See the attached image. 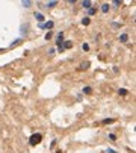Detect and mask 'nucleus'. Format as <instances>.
Here are the masks:
<instances>
[{
    "label": "nucleus",
    "mask_w": 136,
    "mask_h": 153,
    "mask_svg": "<svg viewBox=\"0 0 136 153\" xmlns=\"http://www.w3.org/2000/svg\"><path fill=\"white\" fill-rule=\"evenodd\" d=\"M114 121H115L114 118H104L101 123H103V124H109V123H114Z\"/></svg>",
    "instance_id": "obj_16"
},
{
    "label": "nucleus",
    "mask_w": 136,
    "mask_h": 153,
    "mask_svg": "<svg viewBox=\"0 0 136 153\" xmlns=\"http://www.w3.org/2000/svg\"><path fill=\"white\" fill-rule=\"evenodd\" d=\"M20 41H21V38H18V40H15V41H14V43H12L11 46H12V47H14V46H17V44H18Z\"/></svg>",
    "instance_id": "obj_17"
},
{
    "label": "nucleus",
    "mask_w": 136,
    "mask_h": 153,
    "mask_svg": "<svg viewBox=\"0 0 136 153\" xmlns=\"http://www.w3.org/2000/svg\"><path fill=\"white\" fill-rule=\"evenodd\" d=\"M62 43H64V32H59L58 36H56V44H58V52H64V47H62Z\"/></svg>",
    "instance_id": "obj_2"
},
{
    "label": "nucleus",
    "mask_w": 136,
    "mask_h": 153,
    "mask_svg": "<svg viewBox=\"0 0 136 153\" xmlns=\"http://www.w3.org/2000/svg\"><path fill=\"white\" fill-rule=\"evenodd\" d=\"M35 18L38 20V21H41V23H43L46 18H44V15L43 14H39V12H35Z\"/></svg>",
    "instance_id": "obj_8"
},
{
    "label": "nucleus",
    "mask_w": 136,
    "mask_h": 153,
    "mask_svg": "<svg viewBox=\"0 0 136 153\" xmlns=\"http://www.w3.org/2000/svg\"><path fill=\"white\" fill-rule=\"evenodd\" d=\"M21 5H23L24 8H30V6H32V2H29V0H24V2H21Z\"/></svg>",
    "instance_id": "obj_13"
},
{
    "label": "nucleus",
    "mask_w": 136,
    "mask_h": 153,
    "mask_svg": "<svg viewBox=\"0 0 136 153\" xmlns=\"http://www.w3.org/2000/svg\"><path fill=\"white\" fill-rule=\"evenodd\" d=\"M62 47H64V50L71 49V47H73V43H71V41H64V43H62Z\"/></svg>",
    "instance_id": "obj_5"
},
{
    "label": "nucleus",
    "mask_w": 136,
    "mask_h": 153,
    "mask_svg": "<svg viewBox=\"0 0 136 153\" xmlns=\"http://www.w3.org/2000/svg\"><path fill=\"white\" fill-rule=\"evenodd\" d=\"M127 93H129V91L126 90V88H119V90H118V94H119V96H127Z\"/></svg>",
    "instance_id": "obj_11"
},
{
    "label": "nucleus",
    "mask_w": 136,
    "mask_h": 153,
    "mask_svg": "<svg viewBox=\"0 0 136 153\" xmlns=\"http://www.w3.org/2000/svg\"><path fill=\"white\" fill-rule=\"evenodd\" d=\"M54 26V23L53 21H47V23H39V28L41 29H51Z\"/></svg>",
    "instance_id": "obj_3"
},
{
    "label": "nucleus",
    "mask_w": 136,
    "mask_h": 153,
    "mask_svg": "<svg viewBox=\"0 0 136 153\" xmlns=\"http://www.w3.org/2000/svg\"><path fill=\"white\" fill-rule=\"evenodd\" d=\"M89 23H91L89 17H83V18H82V24H83V26H88Z\"/></svg>",
    "instance_id": "obj_10"
},
{
    "label": "nucleus",
    "mask_w": 136,
    "mask_h": 153,
    "mask_svg": "<svg viewBox=\"0 0 136 153\" xmlns=\"http://www.w3.org/2000/svg\"><path fill=\"white\" fill-rule=\"evenodd\" d=\"M56 5H58V2H54V0L53 2H47V8H54Z\"/></svg>",
    "instance_id": "obj_15"
},
{
    "label": "nucleus",
    "mask_w": 136,
    "mask_h": 153,
    "mask_svg": "<svg viewBox=\"0 0 136 153\" xmlns=\"http://www.w3.org/2000/svg\"><path fill=\"white\" fill-rule=\"evenodd\" d=\"M82 6H83L85 9H89V8L92 6V3L89 2V0H83V2H82Z\"/></svg>",
    "instance_id": "obj_7"
},
{
    "label": "nucleus",
    "mask_w": 136,
    "mask_h": 153,
    "mask_svg": "<svg viewBox=\"0 0 136 153\" xmlns=\"http://www.w3.org/2000/svg\"><path fill=\"white\" fill-rule=\"evenodd\" d=\"M83 93H85V94H91V93H92V88H91V86H85V88H83Z\"/></svg>",
    "instance_id": "obj_14"
},
{
    "label": "nucleus",
    "mask_w": 136,
    "mask_h": 153,
    "mask_svg": "<svg viewBox=\"0 0 136 153\" xmlns=\"http://www.w3.org/2000/svg\"><path fill=\"white\" fill-rule=\"evenodd\" d=\"M58 153H62V152H61V150H59V152H58Z\"/></svg>",
    "instance_id": "obj_23"
},
{
    "label": "nucleus",
    "mask_w": 136,
    "mask_h": 153,
    "mask_svg": "<svg viewBox=\"0 0 136 153\" xmlns=\"http://www.w3.org/2000/svg\"><path fill=\"white\" fill-rule=\"evenodd\" d=\"M41 139H43V135H41V133H33L29 138V143H30V146H36V144L41 143Z\"/></svg>",
    "instance_id": "obj_1"
},
{
    "label": "nucleus",
    "mask_w": 136,
    "mask_h": 153,
    "mask_svg": "<svg viewBox=\"0 0 136 153\" xmlns=\"http://www.w3.org/2000/svg\"><path fill=\"white\" fill-rule=\"evenodd\" d=\"M109 9H111V5H109V3H104V5L101 6V11H103V12H109Z\"/></svg>",
    "instance_id": "obj_12"
},
{
    "label": "nucleus",
    "mask_w": 136,
    "mask_h": 153,
    "mask_svg": "<svg viewBox=\"0 0 136 153\" xmlns=\"http://www.w3.org/2000/svg\"><path fill=\"white\" fill-rule=\"evenodd\" d=\"M83 50H85V52H88V50H89V46H88V44H83Z\"/></svg>",
    "instance_id": "obj_21"
},
{
    "label": "nucleus",
    "mask_w": 136,
    "mask_h": 153,
    "mask_svg": "<svg viewBox=\"0 0 136 153\" xmlns=\"http://www.w3.org/2000/svg\"><path fill=\"white\" fill-rule=\"evenodd\" d=\"M95 12H97V8H95V6H91V8L88 9V14H89V15H95Z\"/></svg>",
    "instance_id": "obj_9"
},
{
    "label": "nucleus",
    "mask_w": 136,
    "mask_h": 153,
    "mask_svg": "<svg viewBox=\"0 0 136 153\" xmlns=\"http://www.w3.org/2000/svg\"><path fill=\"white\" fill-rule=\"evenodd\" d=\"M119 41H121V43H127V41H129V35H127V33H121V35H119Z\"/></svg>",
    "instance_id": "obj_4"
},
{
    "label": "nucleus",
    "mask_w": 136,
    "mask_h": 153,
    "mask_svg": "<svg viewBox=\"0 0 136 153\" xmlns=\"http://www.w3.org/2000/svg\"><path fill=\"white\" fill-rule=\"evenodd\" d=\"M114 5H115V6H119V5H121V2H119V0H115Z\"/></svg>",
    "instance_id": "obj_22"
},
{
    "label": "nucleus",
    "mask_w": 136,
    "mask_h": 153,
    "mask_svg": "<svg viewBox=\"0 0 136 153\" xmlns=\"http://www.w3.org/2000/svg\"><path fill=\"white\" fill-rule=\"evenodd\" d=\"M109 139H112V141H115V139H116V136H115L114 133H111V135H109Z\"/></svg>",
    "instance_id": "obj_19"
},
{
    "label": "nucleus",
    "mask_w": 136,
    "mask_h": 153,
    "mask_svg": "<svg viewBox=\"0 0 136 153\" xmlns=\"http://www.w3.org/2000/svg\"><path fill=\"white\" fill-rule=\"evenodd\" d=\"M106 153H116V152H115L114 149H107V150H106Z\"/></svg>",
    "instance_id": "obj_20"
},
{
    "label": "nucleus",
    "mask_w": 136,
    "mask_h": 153,
    "mask_svg": "<svg viewBox=\"0 0 136 153\" xmlns=\"http://www.w3.org/2000/svg\"><path fill=\"white\" fill-rule=\"evenodd\" d=\"M89 65H91V64H89L88 61H85V62H82V64H80V67H79V70H86V68H88Z\"/></svg>",
    "instance_id": "obj_6"
},
{
    "label": "nucleus",
    "mask_w": 136,
    "mask_h": 153,
    "mask_svg": "<svg viewBox=\"0 0 136 153\" xmlns=\"http://www.w3.org/2000/svg\"><path fill=\"white\" fill-rule=\"evenodd\" d=\"M51 35H53L51 32H47V33H46V40H50V38H51Z\"/></svg>",
    "instance_id": "obj_18"
}]
</instances>
